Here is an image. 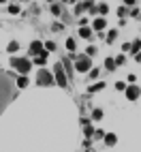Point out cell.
Returning <instances> with one entry per match:
<instances>
[{"label": "cell", "mask_w": 141, "mask_h": 152, "mask_svg": "<svg viewBox=\"0 0 141 152\" xmlns=\"http://www.w3.org/2000/svg\"><path fill=\"white\" fill-rule=\"evenodd\" d=\"M13 99V86H11V77H7L4 73H0V114L2 109L9 105V101Z\"/></svg>", "instance_id": "obj_1"}, {"label": "cell", "mask_w": 141, "mask_h": 152, "mask_svg": "<svg viewBox=\"0 0 141 152\" xmlns=\"http://www.w3.org/2000/svg\"><path fill=\"white\" fill-rule=\"evenodd\" d=\"M11 66L17 69L22 75H28V71H30V66H32V62H28L26 58H13V60H11Z\"/></svg>", "instance_id": "obj_2"}, {"label": "cell", "mask_w": 141, "mask_h": 152, "mask_svg": "<svg viewBox=\"0 0 141 152\" xmlns=\"http://www.w3.org/2000/svg\"><path fill=\"white\" fill-rule=\"evenodd\" d=\"M75 66H77V71H90L92 69V60H90V56L88 54H79L77 56V60H75Z\"/></svg>", "instance_id": "obj_3"}, {"label": "cell", "mask_w": 141, "mask_h": 152, "mask_svg": "<svg viewBox=\"0 0 141 152\" xmlns=\"http://www.w3.org/2000/svg\"><path fill=\"white\" fill-rule=\"evenodd\" d=\"M54 82L60 86V88H64L66 86V73H64V69H62V64H56V79H54Z\"/></svg>", "instance_id": "obj_4"}, {"label": "cell", "mask_w": 141, "mask_h": 152, "mask_svg": "<svg viewBox=\"0 0 141 152\" xmlns=\"http://www.w3.org/2000/svg\"><path fill=\"white\" fill-rule=\"evenodd\" d=\"M36 82H39V86H52L54 77H52V73H47V71H41V73L36 75Z\"/></svg>", "instance_id": "obj_5"}, {"label": "cell", "mask_w": 141, "mask_h": 152, "mask_svg": "<svg viewBox=\"0 0 141 152\" xmlns=\"http://www.w3.org/2000/svg\"><path fill=\"white\" fill-rule=\"evenodd\" d=\"M126 96H128V101H137V96H139V88H137V86L126 88Z\"/></svg>", "instance_id": "obj_6"}, {"label": "cell", "mask_w": 141, "mask_h": 152, "mask_svg": "<svg viewBox=\"0 0 141 152\" xmlns=\"http://www.w3.org/2000/svg\"><path fill=\"white\" fill-rule=\"evenodd\" d=\"M41 52H43V45L39 43V41H34L32 45H30V54H34V56H39Z\"/></svg>", "instance_id": "obj_7"}, {"label": "cell", "mask_w": 141, "mask_h": 152, "mask_svg": "<svg viewBox=\"0 0 141 152\" xmlns=\"http://www.w3.org/2000/svg\"><path fill=\"white\" fill-rule=\"evenodd\" d=\"M79 34H81L84 39H90V34H92V30H90V28H88V26L84 24V26H81V30H79Z\"/></svg>", "instance_id": "obj_8"}, {"label": "cell", "mask_w": 141, "mask_h": 152, "mask_svg": "<svg viewBox=\"0 0 141 152\" xmlns=\"http://www.w3.org/2000/svg\"><path fill=\"white\" fill-rule=\"evenodd\" d=\"M103 28H105V19H103V17L94 19V30H103Z\"/></svg>", "instance_id": "obj_9"}, {"label": "cell", "mask_w": 141, "mask_h": 152, "mask_svg": "<svg viewBox=\"0 0 141 152\" xmlns=\"http://www.w3.org/2000/svg\"><path fill=\"white\" fill-rule=\"evenodd\" d=\"M103 137H105V141H107V144H109V146H113V144H116V141H118L113 133H109V135H103Z\"/></svg>", "instance_id": "obj_10"}, {"label": "cell", "mask_w": 141, "mask_h": 152, "mask_svg": "<svg viewBox=\"0 0 141 152\" xmlns=\"http://www.w3.org/2000/svg\"><path fill=\"white\" fill-rule=\"evenodd\" d=\"M17 86H19V88H24V86H28V79H26V75H22V77H17Z\"/></svg>", "instance_id": "obj_11"}, {"label": "cell", "mask_w": 141, "mask_h": 152, "mask_svg": "<svg viewBox=\"0 0 141 152\" xmlns=\"http://www.w3.org/2000/svg\"><path fill=\"white\" fill-rule=\"evenodd\" d=\"M7 49H9V52H11V54H13V52H17V49H19V45H17L15 41H11V43H9V47H7Z\"/></svg>", "instance_id": "obj_12"}, {"label": "cell", "mask_w": 141, "mask_h": 152, "mask_svg": "<svg viewBox=\"0 0 141 152\" xmlns=\"http://www.w3.org/2000/svg\"><path fill=\"white\" fill-rule=\"evenodd\" d=\"M92 118H94V120H100V118H103V111H100V109H94V111H92Z\"/></svg>", "instance_id": "obj_13"}, {"label": "cell", "mask_w": 141, "mask_h": 152, "mask_svg": "<svg viewBox=\"0 0 141 152\" xmlns=\"http://www.w3.org/2000/svg\"><path fill=\"white\" fill-rule=\"evenodd\" d=\"M130 52H133V54H135V56H137V54H139V41H135V43H133V45H130Z\"/></svg>", "instance_id": "obj_14"}, {"label": "cell", "mask_w": 141, "mask_h": 152, "mask_svg": "<svg viewBox=\"0 0 141 152\" xmlns=\"http://www.w3.org/2000/svg\"><path fill=\"white\" fill-rule=\"evenodd\" d=\"M105 66H107V69H116V62H113L111 58H107V60H105Z\"/></svg>", "instance_id": "obj_15"}, {"label": "cell", "mask_w": 141, "mask_h": 152, "mask_svg": "<svg viewBox=\"0 0 141 152\" xmlns=\"http://www.w3.org/2000/svg\"><path fill=\"white\" fill-rule=\"evenodd\" d=\"M45 49H47V52H54V49H56V43L47 41V43H45Z\"/></svg>", "instance_id": "obj_16"}, {"label": "cell", "mask_w": 141, "mask_h": 152, "mask_svg": "<svg viewBox=\"0 0 141 152\" xmlns=\"http://www.w3.org/2000/svg\"><path fill=\"white\" fill-rule=\"evenodd\" d=\"M60 11H62L60 4H52V13H54V15H60Z\"/></svg>", "instance_id": "obj_17"}, {"label": "cell", "mask_w": 141, "mask_h": 152, "mask_svg": "<svg viewBox=\"0 0 141 152\" xmlns=\"http://www.w3.org/2000/svg\"><path fill=\"white\" fill-rule=\"evenodd\" d=\"M66 47L73 52V49H75V39H68V41H66Z\"/></svg>", "instance_id": "obj_18"}, {"label": "cell", "mask_w": 141, "mask_h": 152, "mask_svg": "<svg viewBox=\"0 0 141 152\" xmlns=\"http://www.w3.org/2000/svg\"><path fill=\"white\" fill-rule=\"evenodd\" d=\"M107 11H109V9H107V4H98V13H100V15H105Z\"/></svg>", "instance_id": "obj_19"}, {"label": "cell", "mask_w": 141, "mask_h": 152, "mask_svg": "<svg viewBox=\"0 0 141 152\" xmlns=\"http://www.w3.org/2000/svg\"><path fill=\"white\" fill-rule=\"evenodd\" d=\"M94 90H103V84H94V86H90V92H94Z\"/></svg>", "instance_id": "obj_20"}, {"label": "cell", "mask_w": 141, "mask_h": 152, "mask_svg": "<svg viewBox=\"0 0 141 152\" xmlns=\"http://www.w3.org/2000/svg\"><path fill=\"white\" fill-rule=\"evenodd\" d=\"M94 54H96V47L90 45V47H88V56H94Z\"/></svg>", "instance_id": "obj_21"}, {"label": "cell", "mask_w": 141, "mask_h": 152, "mask_svg": "<svg viewBox=\"0 0 141 152\" xmlns=\"http://www.w3.org/2000/svg\"><path fill=\"white\" fill-rule=\"evenodd\" d=\"M116 37H118V32H116V30H111V32H109V37H107V39H109V41H113Z\"/></svg>", "instance_id": "obj_22"}, {"label": "cell", "mask_w": 141, "mask_h": 152, "mask_svg": "<svg viewBox=\"0 0 141 152\" xmlns=\"http://www.w3.org/2000/svg\"><path fill=\"white\" fill-rule=\"evenodd\" d=\"M96 75H98V69H90V77H92V79H94Z\"/></svg>", "instance_id": "obj_23"}, {"label": "cell", "mask_w": 141, "mask_h": 152, "mask_svg": "<svg viewBox=\"0 0 141 152\" xmlns=\"http://www.w3.org/2000/svg\"><path fill=\"white\" fill-rule=\"evenodd\" d=\"M62 28H64L62 24H54V28H52V30H56V32H60V30H62Z\"/></svg>", "instance_id": "obj_24"}, {"label": "cell", "mask_w": 141, "mask_h": 152, "mask_svg": "<svg viewBox=\"0 0 141 152\" xmlns=\"http://www.w3.org/2000/svg\"><path fill=\"white\" fill-rule=\"evenodd\" d=\"M116 88H118V90H124V88H126V84H124V82H118V84H116Z\"/></svg>", "instance_id": "obj_25"}, {"label": "cell", "mask_w": 141, "mask_h": 152, "mask_svg": "<svg viewBox=\"0 0 141 152\" xmlns=\"http://www.w3.org/2000/svg\"><path fill=\"white\" fill-rule=\"evenodd\" d=\"M113 62H116V64H122V62H124V56H118V58L113 60Z\"/></svg>", "instance_id": "obj_26"}, {"label": "cell", "mask_w": 141, "mask_h": 152, "mask_svg": "<svg viewBox=\"0 0 141 152\" xmlns=\"http://www.w3.org/2000/svg\"><path fill=\"white\" fill-rule=\"evenodd\" d=\"M124 2H128V4H133V2H135V0H124Z\"/></svg>", "instance_id": "obj_27"}, {"label": "cell", "mask_w": 141, "mask_h": 152, "mask_svg": "<svg viewBox=\"0 0 141 152\" xmlns=\"http://www.w3.org/2000/svg\"><path fill=\"white\" fill-rule=\"evenodd\" d=\"M0 2H4V0H0Z\"/></svg>", "instance_id": "obj_28"}, {"label": "cell", "mask_w": 141, "mask_h": 152, "mask_svg": "<svg viewBox=\"0 0 141 152\" xmlns=\"http://www.w3.org/2000/svg\"><path fill=\"white\" fill-rule=\"evenodd\" d=\"M49 2H54V0H49Z\"/></svg>", "instance_id": "obj_29"}]
</instances>
